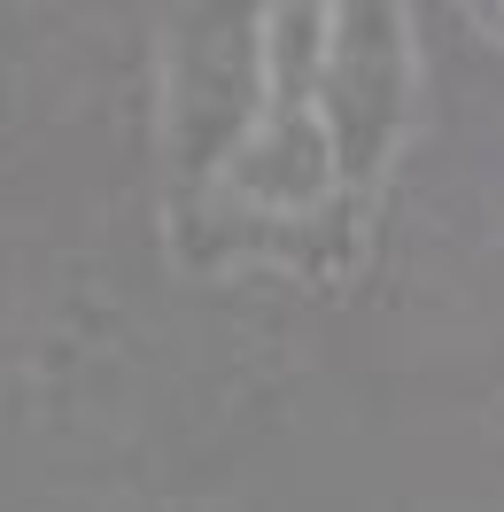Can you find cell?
I'll return each mask as SVG.
<instances>
[{"label":"cell","instance_id":"6da1fadb","mask_svg":"<svg viewBox=\"0 0 504 512\" xmlns=\"http://www.w3.org/2000/svg\"><path fill=\"white\" fill-rule=\"evenodd\" d=\"M334 156H342V194L380 187L419 117V47H411L404 8H334V47H326V86H318Z\"/></svg>","mask_w":504,"mask_h":512}]
</instances>
